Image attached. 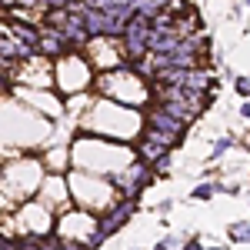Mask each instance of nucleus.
<instances>
[{"instance_id":"obj_1","label":"nucleus","mask_w":250,"mask_h":250,"mask_svg":"<svg viewBox=\"0 0 250 250\" xmlns=\"http://www.w3.org/2000/svg\"><path fill=\"white\" fill-rule=\"evenodd\" d=\"M70 157H74V167L80 170L100 173V177H117L120 170H127L137 160V154L124 144V140H114V137H90L80 134L70 147Z\"/></svg>"},{"instance_id":"obj_2","label":"nucleus","mask_w":250,"mask_h":250,"mask_svg":"<svg viewBox=\"0 0 250 250\" xmlns=\"http://www.w3.org/2000/svg\"><path fill=\"white\" fill-rule=\"evenodd\" d=\"M147 127V117L140 114V107L117 104L110 97H97L83 114V130H94L100 137H114V140H134Z\"/></svg>"},{"instance_id":"obj_3","label":"nucleus","mask_w":250,"mask_h":250,"mask_svg":"<svg viewBox=\"0 0 250 250\" xmlns=\"http://www.w3.org/2000/svg\"><path fill=\"white\" fill-rule=\"evenodd\" d=\"M94 94L97 97H110L117 104H127V107H147L154 100V83L144 80L140 70L134 67H117V70H100L94 77Z\"/></svg>"},{"instance_id":"obj_4","label":"nucleus","mask_w":250,"mask_h":250,"mask_svg":"<svg viewBox=\"0 0 250 250\" xmlns=\"http://www.w3.org/2000/svg\"><path fill=\"white\" fill-rule=\"evenodd\" d=\"M70 193H74V204L83 207V210H94V213H107L110 207L117 204V190L114 177H100V173H90V170H74L70 177Z\"/></svg>"},{"instance_id":"obj_5","label":"nucleus","mask_w":250,"mask_h":250,"mask_svg":"<svg viewBox=\"0 0 250 250\" xmlns=\"http://www.w3.org/2000/svg\"><path fill=\"white\" fill-rule=\"evenodd\" d=\"M94 77H97V70L83 50H70V54L57 57V90L60 94L74 97V94H83V90H94Z\"/></svg>"},{"instance_id":"obj_6","label":"nucleus","mask_w":250,"mask_h":250,"mask_svg":"<svg viewBox=\"0 0 250 250\" xmlns=\"http://www.w3.org/2000/svg\"><path fill=\"white\" fill-rule=\"evenodd\" d=\"M147 127H144V137H154V140H160V144H167V147H177L180 144V137L187 134V124L190 120H184V117L170 114L167 107H160V104H154V107H147Z\"/></svg>"},{"instance_id":"obj_7","label":"nucleus","mask_w":250,"mask_h":250,"mask_svg":"<svg viewBox=\"0 0 250 250\" xmlns=\"http://www.w3.org/2000/svg\"><path fill=\"white\" fill-rule=\"evenodd\" d=\"M87 60L94 63V70H117L127 63V47H124V37H114V34H100V37H90L87 47H83Z\"/></svg>"},{"instance_id":"obj_8","label":"nucleus","mask_w":250,"mask_h":250,"mask_svg":"<svg viewBox=\"0 0 250 250\" xmlns=\"http://www.w3.org/2000/svg\"><path fill=\"white\" fill-rule=\"evenodd\" d=\"M54 227H57V210H50L40 197L20 204V210H17V233H40V237H47Z\"/></svg>"},{"instance_id":"obj_9","label":"nucleus","mask_w":250,"mask_h":250,"mask_svg":"<svg viewBox=\"0 0 250 250\" xmlns=\"http://www.w3.org/2000/svg\"><path fill=\"white\" fill-rule=\"evenodd\" d=\"M37 197L50 207V210H70V207H74L70 180H67L63 173H47V180H43V187H40Z\"/></svg>"},{"instance_id":"obj_10","label":"nucleus","mask_w":250,"mask_h":250,"mask_svg":"<svg viewBox=\"0 0 250 250\" xmlns=\"http://www.w3.org/2000/svg\"><path fill=\"white\" fill-rule=\"evenodd\" d=\"M150 164H144L140 157H137L134 164L127 167V170H120L114 177V184H117V190H120V197H140V190L147 187V180H150Z\"/></svg>"},{"instance_id":"obj_11","label":"nucleus","mask_w":250,"mask_h":250,"mask_svg":"<svg viewBox=\"0 0 250 250\" xmlns=\"http://www.w3.org/2000/svg\"><path fill=\"white\" fill-rule=\"evenodd\" d=\"M134 213H137V197H120L107 213H100V230L107 233V237H114V233L120 230Z\"/></svg>"},{"instance_id":"obj_12","label":"nucleus","mask_w":250,"mask_h":250,"mask_svg":"<svg viewBox=\"0 0 250 250\" xmlns=\"http://www.w3.org/2000/svg\"><path fill=\"white\" fill-rule=\"evenodd\" d=\"M17 97L23 100V104H30L34 110L47 114V117H57L60 114V100H50L54 94H47V90H40V87H20Z\"/></svg>"},{"instance_id":"obj_13","label":"nucleus","mask_w":250,"mask_h":250,"mask_svg":"<svg viewBox=\"0 0 250 250\" xmlns=\"http://www.w3.org/2000/svg\"><path fill=\"white\" fill-rule=\"evenodd\" d=\"M167 154H170V147H167V144H160V140H154V137H144V140H140V147H137V157H140L144 164H150V167H157Z\"/></svg>"},{"instance_id":"obj_14","label":"nucleus","mask_w":250,"mask_h":250,"mask_svg":"<svg viewBox=\"0 0 250 250\" xmlns=\"http://www.w3.org/2000/svg\"><path fill=\"white\" fill-rule=\"evenodd\" d=\"M227 237H230V240H237V244H250V224H247V220L230 224V227H227Z\"/></svg>"},{"instance_id":"obj_15","label":"nucleus","mask_w":250,"mask_h":250,"mask_svg":"<svg viewBox=\"0 0 250 250\" xmlns=\"http://www.w3.org/2000/svg\"><path fill=\"white\" fill-rule=\"evenodd\" d=\"M40 244H43L40 233H17V247L20 250H40Z\"/></svg>"},{"instance_id":"obj_16","label":"nucleus","mask_w":250,"mask_h":250,"mask_svg":"<svg viewBox=\"0 0 250 250\" xmlns=\"http://www.w3.org/2000/svg\"><path fill=\"white\" fill-rule=\"evenodd\" d=\"M213 193H217V184H197L193 187V200H210Z\"/></svg>"},{"instance_id":"obj_17","label":"nucleus","mask_w":250,"mask_h":250,"mask_svg":"<svg viewBox=\"0 0 250 250\" xmlns=\"http://www.w3.org/2000/svg\"><path fill=\"white\" fill-rule=\"evenodd\" d=\"M40 250H67V244H63V237H50V233H47V237H43V244H40Z\"/></svg>"},{"instance_id":"obj_18","label":"nucleus","mask_w":250,"mask_h":250,"mask_svg":"<svg viewBox=\"0 0 250 250\" xmlns=\"http://www.w3.org/2000/svg\"><path fill=\"white\" fill-rule=\"evenodd\" d=\"M230 147H233V137H220V140L213 144V160H217V157H224Z\"/></svg>"},{"instance_id":"obj_19","label":"nucleus","mask_w":250,"mask_h":250,"mask_svg":"<svg viewBox=\"0 0 250 250\" xmlns=\"http://www.w3.org/2000/svg\"><path fill=\"white\" fill-rule=\"evenodd\" d=\"M237 94L250 97V77H237Z\"/></svg>"},{"instance_id":"obj_20","label":"nucleus","mask_w":250,"mask_h":250,"mask_svg":"<svg viewBox=\"0 0 250 250\" xmlns=\"http://www.w3.org/2000/svg\"><path fill=\"white\" fill-rule=\"evenodd\" d=\"M0 250H20L17 247V237L10 240V233H3V237H0Z\"/></svg>"},{"instance_id":"obj_21","label":"nucleus","mask_w":250,"mask_h":250,"mask_svg":"<svg viewBox=\"0 0 250 250\" xmlns=\"http://www.w3.org/2000/svg\"><path fill=\"white\" fill-rule=\"evenodd\" d=\"M173 247H177V240H173V233H167V237H164V240L157 244V250H173Z\"/></svg>"},{"instance_id":"obj_22","label":"nucleus","mask_w":250,"mask_h":250,"mask_svg":"<svg viewBox=\"0 0 250 250\" xmlns=\"http://www.w3.org/2000/svg\"><path fill=\"white\" fill-rule=\"evenodd\" d=\"M50 3H54V10H57V7H77L83 0H50Z\"/></svg>"},{"instance_id":"obj_23","label":"nucleus","mask_w":250,"mask_h":250,"mask_svg":"<svg viewBox=\"0 0 250 250\" xmlns=\"http://www.w3.org/2000/svg\"><path fill=\"white\" fill-rule=\"evenodd\" d=\"M184 250H200V237H190V240L184 244Z\"/></svg>"},{"instance_id":"obj_24","label":"nucleus","mask_w":250,"mask_h":250,"mask_svg":"<svg viewBox=\"0 0 250 250\" xmlns=\"http://www.w3.org/2000/svg\"><path fill=\"white\" fill-rule=\"evenodd\" d=\"M240 117H247V120H250V100L244 104V107H240Z\"/></svg>"},{"instance_id":"obj_25","label":"nucleus","mask_w":250,"mask_h":250,"mask_svg":"<svg viewBox=\"0 0 250 250\" xmlns=\"http://www.w3.org/2000/svg\"><path fill=\"white\" fill-rule=\"evenodd\" d=\"M207 250H217V247H207Z\"/></svg>"},{"instance_id":"obj_26","label":"nucleus","mask_w":250,"mask_h":250,"mask_svg":"<svg viewBox=\"0 0 250 250\" xmlns=\"http://www.w3.org/2000/svg\"><path fill=\"white\" fill-rule=\"evenodd\" d=\"M247 3H250V0H247Z\"/></svg>"}]
</instances>
